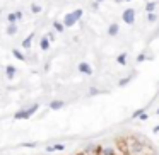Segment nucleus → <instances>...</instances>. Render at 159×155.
<instances>
[{
  "label": "nucleus",
  "mask_w": 159,
  "mask_h": 155,
  "mask_svg": "<svg viewBox=\"0 0 159 155\" xmlns=\"http://www.w3.org/2000/svg\"><path fill=\"white\" fill-rule=\"evenodd\" d=\"M21 147H27V148H34L36 147V141H31V143H22Z\"/></svg>",
  "instance_id": "nucleus-23"
},
{
  "label": "nucleus",
  "mask_w": 159,
  "mask_h": 155,
  "mask_svg": "<svg viewBox=\"0 0 159 155\" xmlns=\"http://www.w3.org/2000/svg\"><path fill=\"white\" fill-rule=\"evenodd\" d=\"M103 155H115V153H113V150H111V148H104Z\"/></svg>",
  "instance_id": "nucleus-26"
},
{
  "label": "nucleus",
  "mask_w": 159,
  "mask_h": 155,
  "mask_svg": "<svg viewBox=\"0 0 159 155\" xmlns=\"http://www.w3.org/2000/svg\"><path fill=\"white\" fill-rule=\"evenodd\" d=\"M145 60V53H140V55L137 56V63H142Z\"/></svg>",
  "instance_id": "nucleus-24"
},
{
  "label": "nucleus",
  "mask_w": 159,
  "mask_h": 155,
  "mask_svg": "<svg viewBox=\"0 0 159 155\" xmlns=\"http://www.w3.org/2000/svg\"><path fill=\"white\" fill-rule=\"evenodd\" d=\"M33 38H34V34H29L26 39L22 41V48H24V50H29V48H31V44H33Z\"/></svg>",
  "instance_id": "nucleus-9"
},
{
  "label": "nucleus",
  "mask_w": 159,
  "mask_h": 155,
  "mask_svg": "<svg viewBox=\"0 0 159 155\" xmlns=\"http://www.w3.org/2000/svg\"><path fill=\"white\" fill-rule=\"evenodd\" d=\"M99 92H101V90H99V89H96V87H91V89H89V96H98Z\"/></svg>",
  "instance_id": "nucleus-21"
},
{
  "label": "nucleus",
  "mask_w": 159,
  "mask_h": 155,
  "mask_svg": "<svg viewBox=\"0 0 159 155\" xmlns=\"http://www.w3.org/2000/svg\"><path fill=\"white\" fill-rule=\"evenodd\" d=\"M15 19H17V21H21V19H22V12L21 10H15Z\"/></svg>",
  "instance_id": "nucleus-27"
},
{
  "label": "nucleus",
  "mask_w": 159,
  "mask_h": 155,
  "mask_svg": "<svg viewBox=\"0 0 159 155\" xmlns=\"http://www.w3.org/2000/svg\"><path fill=\"white\" fill-rule=\"evenodd\" d=\"M14 119H29V118H27V114H26V109L17 111V113L14 114Z\"/></svg>",
  "instance_id": "nucleus-14"
},
{
  "label": "nucleus",
  "mask_w": 159,
  "mask_h": 155,
  "mask_svg": "<svg viewBox=\"0 0 159 155\" xmlns=\"http://www.w3.org/2000/svg\"><path fill=\"white\" fill-rule=\"evenodd\" d=\"M152 133H159V125H157V126H154V128H152Z\"/></svg>",
  "instance_id": "nucleus-29"
},
{
  "label": "nucleus",
  "mask_w": 159,
  "mask_h": 155,
  "mask_svg": "<svg viewBox=\"0 0 159 155\" xmlns=\"http://www.w3.org/2000/svg\"><path fill=\"white\" fill-rule=\"evenodd\" d=\"M118 33H120V26H118V24H116V22L110 24V27H108V34H110L111 38H115V36H118Z\"/></svg>",
  "instance_id": "nucleus-4"
},
{
  "label": "nucleus",
  "mask_w": 159,
  "mask_h": 155,
  "mask_svg": "<svg viewBox=\"0 0 159 155\" xmlns=\"http://www.w3.org/2000/svg\"><path fill=\"white\" fill-rule=\"evenodd\" d=\"M156 113H157V116H159V109H157V111H156Z\"/></svg>",
  "instance_id": "nucleus-31"
},
{
  "label": "nucleus",
  "mask_w": 159,
  "mask_h": 155,
  "mask_svg": "<svg viewBox=\"0 0 159 155\" xmlns=\"http://www.w3.org/2000/svg\"><path fill=\"white\" fill-rule=\"evenodd\" d=\"M7 34L9 36H15V34H17V26H15V22H12V24L7 26Z\"/></svg>",
  "instance_id": "nucleus-10"
},
{
  "label": "nucleus",
  "mask_w": 159,
  "mask_h": 155,
  "mask_svg": "<svg viewBox=\"0 0 159 155\" xmlns=\"http://www.w3.org/2000/svg\"><path fill=\"white\" fill-rule=\"evenodd\" d=\"M15 72H17V70H15L14 65H7V68H5V75H7L9 80H12V78L15 77Z\"/></svg>",
  "instance_id": "nucleus-7"
},
{
  "label": "nucleus",
  "mask_w": 159,
  "mask_h": 155,
  "mask_svg": "<svg viewBox=\"0 0 159 155\" xmlns=\"http://www.w3.org/2000/svg\"><path fill=\"white\" fill-rule=\"evenodd\" d=\"M147 21H149V22H156V21H157V15H156L154 12H149V15H147Z\"/></svg>",
  "instance_id": "nucleus-19"
},
{
  "label": "nucleus",
  "mask_w": 159,
  "mask_h": 155,
  "mask_svg": "<svg viewBox=\"0 0 159 155\" xmlns=\"http://www.w3.org/2000/svg\"><path fill=\"white\" fill-rule=\"evenodd\" d=\"M96 2H98V4H101V2H104V0H96Z\"/></svg>",
  "instance_id": "nucleus-30"
},
{
  "label": "nucleus",
  "mask_w": 159,
  "mask_h": 155,
  "mask_svg": "<svg viewBox=\"0 0 159 155\" xmlns=\"http://www.w3.org/2000/svg\"><path fill=\"white\" fill-rule=\"evenodd\" d=\"M41 10H43V9H41L38 4H33V5H31V12H33V14H40Z\"/></svg>",
  "instance_id": "nucleus-18"
},
{
  "label": "nucleus",
  "mask_w": 159,
  "mask_h": 155,
  "mask_svg": "<svg viewBox=\"0 0 159 155\" xmlns=\"http://www.w3.org/2000/svg\"><path fill=\"white\" fill-rule=\"evenodd\" d=\"M7 21L10 22V24H12V22H17V19H15V12H12V14L7 15Z\"/></svg>",
  "instance_id": "nucleus-22"
},
{
  "label": "nucleus",
  "mask_w": 159,
  "mask_h": 155,
  "mask_svg": "<svg viewBox=\"0 0 159 155\" xmlns=\"http://www.w3.org/2000/svg\"><path fill=\"white\" fill-rule=\"evenodd\" d=\"M156 7H157V4H156V2H149V4L145 5V10H147V12H154Z\"/></svg>",
  "instance_id": "nucleus-17"
},
{
  "label": "nucleus",
  "mask_w": 159,
  "mask_h": 155,
  "mask_svg": "<svg viewBox=\"0 0 159 155\" xmlns=\"http://www.w3.org/2000/svg\"><path fill=\"white\" fill-rule=\"evenodd\" d=\"M122 19L125 21V24H130V26H132L133 22H135V10H133V9H125Z\"/></svg>",
  "instance_id": "nucleus-2"
},
{
  "label": "nucleus",
  "mask_w": 159,
  "mask_h": 155,
  "mask_svg": "<svg viewBox=\"0 0 159 155\" xmlns=\"http://www.w3.org/2000/svg\"><path fill=\"white\" fill-rule=\"evenodd\" d=\"M139 119H140V121H145V119H149V114L147 113H142V114L139 116Z\"/></svg>",
  "instance_id": "nucleus-25"
},
{
  "label": "nucleus",
  "mask_w": 159,
  "mask_h": 155,
  "mask_svg": "<svg viewBox=\"0 0 159 155\" xmlns=\"http://www.w3.org/2000/svg\"><path fill=\"white\" fill-rule=\"evenodd\" d=\"M40 109V104H33V106L29 107V109H26V114H27V118H31L33 114H36V111Z\"/></svg>",
  "instance_id": "nucleus-12"
},
{
  "label": "nucleus",
  "mask_w": 159,
  "mask_h": 155,
  "mask_svg": "<svg viewBox=\"0 0 159 155\" xmlns=\"http://www.w3.org/2000/svg\"><path fill=\"white\" fill-rule=\"evenodd\" d=\"M40 48L43 50V51H48V50H50V39L46 36L40 39Z\"/></svg>",
  "instance_id": "nucleus-8"
},
{
  "label": "nucleus",
  "mask_w": 159,
  "mask_h": 155,
  "mask_svg": "<svg viewBox=\"0 0 159 155\" xmlns=\"http://www.w3.org/2000/svg\"><path fill=\"white\" fill-rule=\"evenodd\" d=\"M127 2H130V0H127Z\"/></svg>",
  "instance_id": "nucleus-32"
},
{
  "label": "nucleus",
  "mask_w": 159,
  "mask_h": 155,
  "mask_svg": "<svg viewBox=\"0 0 159 155\" xmlns=\"http://www.w3.org/2000/svg\"><path fill=\"white\" fill-rule=\"evenodd\" d=\"M12 55H14V58H15V60H19V62H26V56L22 55L19 50H15V48H14V50H12Z\"/></svg>",
  "instance_id": "nucleus-13"
},
{
  "label": "nucleus",
  "mask_w": 159,
  "mask_h": 155,
  "mask_svg": "<svg viewBox=\"0 0 159 155\" xmlns=\"http://www.w3.org/2000/svg\"><path fill=\"white\" fill-rule=\"evenodd\" d=\"M46 38H48L50 41H55V34H53V33H48V34H46Z\"/></svg>",
  "instance_id": "nucleus-28"
},
{
  "label": "nucleus",
  "mask_w": 159,
  "mask_h": 155,
  "mask_svg": "<svg viewBox=\"0 0 159 155\" xmlns=\"http://www.w3.org/2000/svg\"><path fill=\"white\" fill-rule=\"evenodd\" d=\"M144 111H145L144 107H142V109H137V111H135V113H133V114H132V119H137L139 116H140L142 113H144Z\"/></svg>",
  "instance_id": "nucleus-20"
},
{
  "label": "nucleus",
  "mask_w": 159,
  "mask_h": 155,
  "mask_svg": "<svg viewBox=\"0 0 159 155\" xmlns=\"http://www.w3.org/2000/svg\"><path fill=\"white\" fill-rule=\"evenodd\" d=\"M82 14H84V10H82V9H77V10L70 12V14H67V15H65V19H63V26H65V27L74 26L75 22H77L79 19L82 17Z\"/></svg>",
  "instance_id": "nucleus-1"
},
{
  "label": "nucleus",
  "mask_w": 159,
  "mask_h": 155,
  "mask_svg": "<svg viewBox=\"0 0 159 155\" xmlns=\"http://www.w3.org/2000/svg\"><path fill=\"white\" fill-rule=\"evenodd\" d=\"M65 106V102H63V101H52V102H50V109L52 111H58V109H62V107Z\"/></svg>",
  "instance_id": "nucleus-6"
},
{
  "label": "nucleus",
  "mask_w": 159,
  "mask_h": 155,
  "mask_svg": "<svg viewBox=\"0 0 159 155\" xmlns=\"http://www.w3.org/2000/svg\"><path fill=\"white\" fill-rule=\"evenodd\" d=\"M65 148L67 147L63 143H56V145H50V147H46V152H48V153H52V152H63Z\"/></svg>",
  "instance_id": "nucleus-5"
},
{
  "label": "nucleus",
  "mask_w": 159,
  "mask_h": 155,
  "mask_svg": "<svg viewBox=\"0 0 159 155\" xmlns=\"http://www.w3.org/2000/svg\"><path fill=\"white\" fill-rule=\"evenodd\" d=\"M116 62H118V65L125 66V65H127V53H125V51H123V53H120V55L116 56Z\"/></svg>",
  "instance_id": "nucleus-11"
},
{
  "label": "nucleus",
  "mask_w": 159,
  "mask_h": 155,
  "mask_svg": "<svg viewBox=\"0 0 159 155\" xmlns=\"http://www.w3.org/2000/svg\"><path fill=\"white\" fill-rule=\"evenodd\" d=\"M130 82H132V75H127L125 78H122V80L118 82V87H125L127 84H130Z\"/></svg>",
  "instance_id": "nucleus-16"
},
{
  "label": "nucleus",
  "mask_w": 159,
  "mask_h": 155,
  "mask_svg": "<svg viewBox=\"0 0 159 155\" xmlns=\"http://www.w3.org/2000/svg\"><path fill=\"white\" fill-rule=\"evenodd\" d=\"M77 68H79V72H81V74H84V75H93V66L89 65V63H86V62L79 63Z\"/></svg>",
  "instance_id": "nucleus-3"
},
{
  "label": "nucleus",
  "mask_w": 159,
  "mask_h": 155,
  "mask_svg": "<svg viewBox=\"0 0 159 155\" xmlns=\"http://www.w3.org/2000/svg\"><path fill=\"white\" fill-rule=\"evenodd\" d=\"M53 29H55L56 33H63V29H65V26H63V22H58V21H55V22H53Z\"/></svg>",
  "instance_id": "nucleus-15"
}]
</instances>
